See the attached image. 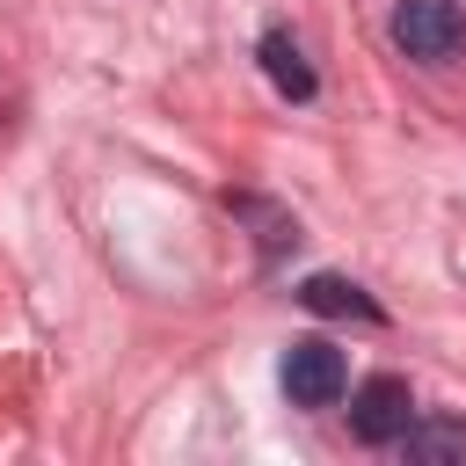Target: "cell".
<instances>
[{
    "instance_id": "3957f363",
    "label": "cell",
    "mask_w": 466,
    "mask_h": 466,
    "mask_svg": "<svg viewBox=\"0 0 466 466\" xmlns=\"http://www.w3.org/2000/svg\"><path fill=\"white\" fill-rule=\"evenodd\" d=\"M408 422H415V393H408V379L379 371V379H364V386L350 393V430H357L364 444H400Z\"/></svg>"
},
{
    "instance_id": "52a82bcc",
    "label": "cell",
    "mask_w": 466,
    "mask_h": 466,
    "mask_svg": "<svg viewBox=\"0 0 466 466\" xmlns=\"http://www.w3.org/2000/svg\"><path fill=\"white\" fill-rule=\"evenodd\" d=\"M233 211H240V218H255V226H262V248H269V255H277V248H291V240H299V218H291V211H277V204H262V197H233Z\"/></svg>"
},
{
    "instance_id": "6da1fadb",
    "label": "cell",
    "mask_w": 466,
    "mask_h": 466,
    "mask_svg": "<svg viewBox=\"0 0 466 466\" xmlns=\"http://www.w3.org/2000/svg\"><path fill=\"white\" fill-rule=\"evenodd\" d=\"M393 44L422 66H444V58L466 51V15L451 0H400L393 7Z\"/></svg>"
},
{
    "instance_id": "8992f818",
    "label": "cell",
    "mask_w": 466,
    "mask_h": 466,
    "mask_svg": "<svg viewBox=\"0 0 466 466\" xmlns=\"http://www.w3.org/2000/svg\"><path fill=\"white\" fill-rule=\"evenodd\" d=\"M299 306H306V313H328V320H342V313H350V320H386L379 299H364V291H357L350 277H335V269L306 277V284H299Z\"/></svg>"
},
{
    "instance_id": "277c9868",
    "label": "cell",
    "mask_w": 466,
    "mask_h": 466,
    "mask_svg": "<svg viewBox=\"0 0 466 466\" xmlns=\"http://www.w3.org/2000/svg\"><path fill=\"white\" fill-rule=\"evenodd\" d=\"M262 73H269V87H277V95H291V102H313V87H320L291 29H262Z\"/></svg>"
},
{
    "instance_id": "7a4b0ae2",
    "label": "cell",
    "mask_w": 466,
    "mask_h": 466,
    "mask_svg": "<svg viewBox=\"0 0 466 466\" xmlns=\"http://www.w3.org/2000/svg\"><path fill=\"white\" fill-rule=\"evenodd\" d=\"M284 393H291V408H335L342 400V386H350V364H342V350L335 342H320V335H306V342H291L284 350Z\"/></svg>"
},
{
    "instance_id": "5b68a950",
    "label": "cell",
    "mask_w": 466,
    "mask_h": 466,
    "mask_svg": "<svg viewBox=\"0 0 466 466\" xmlns=\"http://www.w3.org/2000/svg\"><path fill=\"white\" fill-rule=\"evenodd\" d=\"M400 451H408L415 466H466V422H451V415H422V422L400 430Z\"/></svg>"
}]
</instances>
